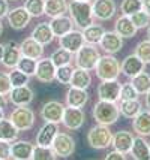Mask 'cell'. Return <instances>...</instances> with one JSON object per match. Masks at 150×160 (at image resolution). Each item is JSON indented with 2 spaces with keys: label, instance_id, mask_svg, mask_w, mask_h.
Returning a JSON list of instances; mask_svg holds the SVG:
<instances>
[{
  "label": "cell",
  "instance_id": "34",
  "mask_svg": "<svg viewBox=\"0 0 150 160\" xmlns=\"http://www.w3.org/2000/svg\"><path fill=\"white\" fill-rule=\"evenodd\" d=\"M131 79H132L131 84H132L134 88L138 91V94H146V93L150 90V75L146 70L140 72L138 75H135V77L131 78Z\"/></svg>",
  "mask_w": 150,
  "mask_h": 160
},
{
  "label": "cell",
  "instance_id": "46",
  "mask_svg": "<svg viewBox=\"0 0 150 160\" xmlns=\"http://www.w3.org/2000/svg\"><path fill=\"white\" fill-rule=\"evenodd\" d=\"M11 159V142L0 139V160Z\"/></svg>",
  "mask_w": 150,
  "mask_h": 160
},
{
  "label": "cell",
  "instance_id": "37",
  "mask_svg": "<svg viewBox=\"0 0 150 160\" xmlns=\"http://www.w3.org/2000/svg\"><path fill=\"white\" fill-rule=\"evenodd\" d=\"M143 9V0H122L120 12L122 15H128L131 17L138 11Z\"/></svg>",
  "mask_w": 150,
  "mask_h": 160
},
{
  "label": "cell",
  "instance_id": "26",
  "mask_svg": "<svg viewBox=\"0 0 150 160\" xmlns=\"http://www.w3.org/2000/svg\"><path fill=\"white\" fill-rule=\"evenodd\" d=\"M89 102V93L86 88H78V87H71L66 91V105L68 106H75V108H83Z\"/></svg>",
  "mask_w": 150,
  "mask_h": 160
},
{
  "label": "cell",
  "instance_id": "22",
  "mask_svg": "<svg viewBox=\"0 0 150 160\" xmlns=\"http://www.w3.org/2000/svg\"><path fill=\"white\" fill-rule=\"evenodd\" d=\"M132 144H134V136L128 130H119L116 135H113L111 145H113L114 150L120 151V153H123V154L131 153Z\"/></svg>",
  "mask_w": 150,
  "mask_h": 160
},
{
  "label": "cell",
  "instance_id": "44",
  "mask_svg": "<svg viewBox=\"0 0 150 160\" xmlns=\"http://www.w3.org/2000/svg\"><path fill=\"white\" fill-rule=\"evenodd\" d=\"M138 91L134 88V85L131 82L122 84L120 90V100H132V99H138Z\"/></svg>",
  "mask_w": 150,
  "mask_h": 160
},
{
  "label": "cell",
  "instance_id": "3",
  "mask_svg": "<svg viewBox=\"0 0 150 160\" xmlns=\"http://www.w3.org/2000/svg\"><path fill=\"white\" fill-rule=\"evenodd\" d=\"M96 77L101 81H108V79H117L120 75V62L114 57V54H107L101 56L99 62L96 64Z\"/></svg>",
  "mask_w": 150,
  "mask_h": 160
},
{
  "label": "cell",
  "instance_id": "47",
  "mask_svg": "<svg viewBox=\"0 0 150 160\" xmlns=\"http://www.w3.org/2000/svg\"><path fill=\"white\" fill-rule=\"evenodd\" d=\"M9 12V0H0V20L8 17Z\"/></svg>",
  "mask_w": 150,
  "mask_h": 160
},
{
  "label": "cell",
  "instance_id": "7",
  "mask_svg": "<svg viewBox=\"0 0 150 160\" xmlns=\"http://www.w3.org/2000/svg\"><path fill=\"white\" fill-rule=\"evenodd\" d=\"M51 148H53V151L56 153L57 157L66 159V157H71L74 151H75V141H74L71 135L59 132L56 135L54 141H53V144H51Z\"/></svg>",
  "mask_w": 150,
  "mask_h": 160
},
{
  "label": "cell",
  "instance_id": "4",
  "mask_svg": "<svg viewBox=\"0 0 150 160\" xmlns=\"http://www.w3.org/2000/svg\"><path fill=\"white\" fill-rule=\"evenodd\" d=\"M99 58H101V54L98 51V48H96V45L84 43L75 52V66L90 72V70H95Z\"/></svg>",
  "mask_w": 150,
  "mask_h": 160
},
{
  "label": "cell",
  "instance_id": "43",
  "mask_svg": "<svg viewBox=\"0 0 150 160\" xmlns=\"http://www.w3.org/2000/svg\"><path fill=\"white\" fill-rule=\"evenodd\" d=\"M131 21L134 22V26H135L138 30H140V28H146L150 24V15L147 14L144 9H141V11H138V12L131 15Z\"/></svg>",
  "mask_w": 150,
  "mask_h": 160
},
{
  "label": "cell",
  "instance_id": "12",
  "mask_svg": "<svg viewBox=\"0 0 150 160\" xmlns=\"http://www.w3.org/2000/svg\"><path fill=\"white\" fill-rule=\"evenodd\" d=\"M116 2L114 0H93L92 11L93 17L99 21H108L116 15Z\"/></svg>",
  "mask_w": 150,
  "mask_h": 160
},
{
  "label": "cell",
  "instance_id": "20",
  "mask_svg": "<svg viewBox=\"0 0 150 160\" xmlns=\"http://www.w3.org/2000/svg\"><path fill=\"white\" fill-rule=\"evenodd\" d=\"M99 45L107 54H116L123 48V38L119 36L116 32H105Z\"/></svg>",
  "mask_w": 150,
  "mask_h": 160
},
{
  "label": "cell",
  "instance_id": "19",
  "mask_svg": "<svg viewBox=\"0 0 150 160\" xmlns=\"http://www.w3.org/2000/svg\"><path fill=\"white\" fill-rule=\"evenodd\" d=\"M59 133V126L57 123H50L45 121V124L39 129L38 136H36V145L39 147H51L53 141Z\"/></svg>",
  "mask_w": 150,
  "mask_h": 160
},
{
  "label": "cell",
  "instance_id": "28",
  "mask_svg": "<svg viewBox=\"0 0 150 160\" xmlns=\"http://www.w3.org/2000/svg\"><path fill=\"white\" fill-rule=\"evenodd\" d=\"M131 154H132V159H135V160H149L150 159V145L147 144V141L144 139V136L134 138Z\"/></svg>",
  "mask_w": 150,
  "mask_h": 160
},
{
  "label": "cell",
  "instance_id": "45",
  "mask_svg": "<svg viewBox=\"0 0 150 160\" xmlns=\"http://www.w3.org/2000/svg\"><path fill=\"white\" fill-rule=\"evenodd\" d=\"M11 90H12V84H11V79H9V73L0 70V93L8 96Z\"/></svg>",
  "mask_w": 150,
  "mask_h": 160
},
{
  "label": "cell",
  "instance_id": "32",
  "mask_svg": "<svg viewBox=\"0 0 150 160\" xmlns=\"http://www.w3.org/2000/svg\"><path fill=\"white\" fill-rule=\"evenodd\" d=\"M120 115L126 117V118H134L138 112L143 109V105L138 99H132V100H122L120 102Z\"/></svg>",
  "mask_w": 150,
  "mask_h": 160
},
{
  "label": "cell",
  "instance_id": "13",
  "mask_svg": "<svg viewBox=\"0 0 150 160\" xmlns=\"http://www.w3.org/2000/svg\"><path fill=\"white\" fill-rule=\"evenodd\" d=\"M8 96L11 103H14L15 106H29L33 102L35 93L29 85H21V87H12Z\"/></svg>",
  "mask_w": 150,
  "mask_h": 160
},
{
  "label": "cell",
  "instance_id": "36",
  "mask_svg": "<svg viewBox=\"0 0 150 160\" xmlns=\"http://www.w3.org/2000/svg\"><path fill=\"white\" fill-rule=\"evenodd\" d=\"M24 8L32 15V18H39L45 12V0H26Z\"/></svg>",
  "mask_w": 150,
  "mask_h": 160
},
{
  "label": "cell",
  "instance_id": "40",
  "mask_svg": "<svg viewBox=\"0 0 150 160\" xmlns=\"http://www.w3.org/2000/svg\"><path fill=\"white\" fill-rule=\"evenodd\" d=\"M72 72H74V68L71 64L59 66V68H56V79L60 84H69L72 78Z\"/></svg>",
  "mask_w": 150,
  "mask_h": 160
},
{
  "label": "cell",
  "instance_id": "2",
  "mask_svg": "<svg viewBox=\"0 0 150 160\" xmlns=\"http://www.w3.org/2000/svg\"><path fill=\"white\" fill-rule=\"evenodd\" d=\"M92 115L96 123L105 124V126H111L119 120V117H120V109H119V106L116 105V102H108V100L99 99V100L95 103V106H93Z\"/></svg>",
  "mask_w": 150,
  "mask_h": 160
},
{
  "label": "cell",
  "instance_id": "9",
  "mask_svg": "<svg viewBox=\"0 0 150 160\" xmlns=\"http://www.w3.org/2000/svg\"><path fill=\"white\" fill-rule=\"evenodd\" d=\"M6 18H8V24L11 26V28L20 32V30H24V28L29 26L30 20H32V15L27 12V9L24 6H17L14 9H9Z\"/></svg>",
  "mask_w": 150,
  "mask_h": 160
},
{
  "label": "cell",
  "instance_id": "10",
  "mask_svg": "<svg viewBox=\"0 0 150 160\" xmlns=\"http://www.w3.org/2000/svg\"><path fill=\"white\" fill-rule=\"evenodd\" d=\"M86 121V114L81 108H75V106H68L65 108V114L63 118H62V123L66 129L69 130H78L83 127Z\"/></svg>",
  "mask_w": 150,
  "mask_h": 160
},
{
  "label": "cell",
  "instance_id": "15",
  "mask_svg": "<svg viewBox=\"0 0 150 160\" xmlns=\"http://www.w3.org/2000/svg\"><path fill=\"white\" fill-rule=\"evenodd\" d=\"M146 69V63L135 54H129L123 58V62L120 64L122 73L126 78H134L135 75H138L140 72H143Z\"/></svg>",
  "mask_w": 150,
  "mask_h": 160
},
{
  "label": "cell",
  "instance_id": "57",
  "mask_svg": "<svg viewBox=\"0 0 150 160\" xmlns=\"http://www.w3.org/2000/svg\"><path fill=\"white\" fill-rule=\"evenodd\" d=\"M9 2H18V0H9Z\"/></svg>",
  "mask_w": 150,
  "mask_h": 160
},
{
  "label": "cell",
  "instance_id": "53",
  "mask_svg": "<svg viewBox=\"0 0 150 160\" xmlns=\"http://www.w3.org/2000/svg\"><path fill=\"white\" fill-rule=\"evenodd\" d=\"M5 117V112H3V108H0V120Z\"/></svg>",
  "mask_w": 150,
  "mask_h": 160
},
{
  "label": "cell",
  "instance_id": "35",
  "mask_svg": "<svg viewBox=\"0 0 150 160\" xmlns=\"http://www.w3.org/2000/svg\"><path fill=\"white\" fill-rule=\"evenodd\" d=\"M72 57H74V54H72L71 51H68V49L65 48H60L56 49L53 54H51V62L54 63V66L56 68H59V66H63V64H71L72 62Z\"/></svg>",
  "mask_w": 150,
  "mask_h": 160
},
{
  "label": "cell",
  "instance_id": "25",
  "mask_svg": "<svg viewBox=\"0 0 150 160\" xmlns=\"http://www.w3.org/2000/svg\"><path fill=\"white\" fill-rule=\"evenodd\" d=\"M50 26H51V30H53V33L54 36H60L66 35L68 32H71L74 30V21H72L71 17H66V15H59V17H54V18H51L50 21Z\"/></svg>",
  "mask_w": 150,
  "mask_h": 160
},
{
  "label": "cell",
  "instance_id": "24",
  "mask_svg": "<svg viewBox=\"0 0 150 160\" xmlns=\"http://www.w3.org/2000/svg\"><path fill=\"white\" fill-rule=\"evenodd\" d=\"M20 49H21L23 56L35 58V60L42 58V56H44V45L39 43L36 39H33L32 36L27 38V39H24V41L20 43Z\"/></svg>",
  "mask_w": 150,
  "mask_h": 160
},
{
  "label": "cell",
  "instance_id": "27",
  "mask_svg": "<svg viewBox=\"0 0 150 160\" xmlns=\"http://www.w3.org/2000/svg\"><path fill=\"white\" fill-rule=\"evenodd\" d=\"M30 36H32L33 39H36L39 43H42L44 47L51 43V42L54 41V38H56L54 33H53V30H51L50 22H39V24L32 30V35Z\"/></svg>",
  "mask_w": 150,
  "mask_h": 160
},
{
  "label": "cell",
  "instance_id": "30",
  "mask_svg": "<svg viewBox=\"0 0 150 160\" xmlns=\"http://www.w3.org/2000/svg\"><path fill=\"white\" fill-rule=\"evenodd\" d=\"M68 12V2L66 0H45V12L44 15L54 18L59 15H65Z\"/></svg>",
  "mask_w": 150,
  "mask_h": 160
},
{
  "label": "cell",
  "instance_id": "50",
  "mask_svg": "<svg viewBox=\"0 0 150 160\" xmlns=\"http://www.w3.org/2000/svg\"><path fill=\"white\" fill-rule=\"evenodd\" d=\"M6 103H8V100H6V98H5V94L0 93V108H5Z\"/></svg>",
  "mask_w": 150,
  "mask_h": 160
},
{
  "label": "cell",
  "instance_id": "56",
  "mask_svg": "<svg viewBox=\"0 0 150 160\" xmlns=\"http://www.w3.org/2000/svg\"><path fill=\"white\" fill-rule=\"evenodd\" d=\"M80 2H92V0H80Z\"/></svg>",
  "mask_w": 150,
  "mask_h": 160
},
{
  "label": "cell",
  "instance_id": "31",
  "mask_svg": "<svg viewBox=\"0 0 150 160\" xmlns=\"http://www.w3.org/2000/svg\"><path fill=\"white\" fill-rule=\"evenodd\" d=\"M105 33V28L98 24H90L89 27L83 30V36H84V42L90 43V45H99L102 36Z\"/></svg>",
  "mask_w": 150,
  "mask_h": 160
},
{
  "label": "cell",
  "instance_id": "39",
  "mask_svg": "<svg viewBox=\"0 0 150 160\" xmlns=\"http://www.w3.org/2000/svg\"><path fill=\"white\" fill-rule=\"evenodd\" d=\"M9 79H11V84L12 87H21V85H27L29 84L30 77L26 75L23 70H20L18 68H12L11 72H9Z\"/></svg>",
  "mask_w": 150,
  "mask_h": 160
},
{
  "label": "cell",
  "instance_id": "48",
  "mask_svg": "<svg viewBox=\"0 0 150 160\" xmlns=\"http://www.w3.org/2000/svg\"><path fill=\"white\" fill-rule=\"evenodd\" d=\"M123 159H125V154L117 151V150H113V151H110L105 156V160H123Z\"/></svg>",
  "mask_w": 150,
  "mask_h": 160
},
{
  "label": "cell",
  "instance_id": "33",
  "mask_svg": "<svg viewBox=\"0 0 150 160\" xmlns=\"http://www.w3.org/2000/svg\"><path fill=\"white\" fill-rule=\"evenodd\" d=\"M18 138V129L14 126L11 120H6L5 117L0 120V139L12 142Z\"/></svg>",
  "mask_w": 150,
  "mask_h": 160
},
{
  "label": "cell",
  "instance_id": "17",
  "mask_svg": "<svg viewBox=\"0 0 150 160\" xmlns=\"http://www.w3.org/2000/svg\"><path fill=\"white\" fill-rule=\"evenodd\" d=\"M36 79L39 82H51L56 79V66L51 58H39L36 66Z\"/></svg>",
  "mask_w": 150,
  "mask_h": 160
},
{
  "label": "cell",
  "instance_id": "11",
  "mask_svg": "<svg viewBox=\"0 0 150 160\" xmlns=\"http://www.w3.org/2000/svg\"><path fill=\"white\" fill-rule=\"evenodd\" d=\"M65 114V105L59 100H48L41 108V118L50 123H60Z\"/></svg>",
  "mask_w": 150,
  "mask_h": 160
},
{
  "label": "cell",
  "instance_id": "54",
  "mask_svg": "<svg viewBox=\"0 0 150 160\" xmlns=\"http://www.w3.org/2000/svg\"><path fill=\"white\" fill-rule=\"evenodd\" d=\"M3 33V24H2V20H0V35Z\"/></svg>",
  "mask_w": 150,
  "mask_h": 160
},
{
  "label": "cell",
  "instance_id": "16",
  "mask_svg": "<svg viewBox=\"0 0 150 160\" xmlns=\"http://www.w3.org/2000/svg\"><path fill=\"white\" fill-rule=\"evenodd\" d=\"M35 145L29 141H12L11 142V159L15 160H30L33 159Z\"/></svg>",
  "mask_w": 150,
  "mask_h": 160
},
{
  "label": "cell",
  "instance_id": "23",
  "mask_svg": "<svg viewBox=\"0 0 150 160\" xmlns=\"http://www.w3.org/2000/svg\"><path fill=\"white\" fill-rule=\"evenodd\" d=\"M114 32L117 33L119 36H122L123 39H131L137 35L138 28L134 26V22L131 21V17L128 15H122L116 20V24H114Z\"/></svg>",
  "mask_w": 150,
  "mask_h": 160
},
{
  "label": "cell",
  "instance_id": "42",
  "mask_svg": "<svg viewBox=\"0 0 150 160\" xmlns=\"http://www.w3.org/2000/svg\"><path fill=\"white\" fill-rule=\"evenodd\" d=\"M33 159L35 160H54L57 159L56 153L53 151L51 147H35V151H33Z\"/></svg>",
  "mask_w": 150,
  "mask_h": 160
},
{
  "label": "cell",
  "instance_id": "29",
  "mask_svg": "<svg viewBox=\"0 0 150 160\" xmlns=\"http://www.w3.org/2000/svg\"><path fill=\"white\" fill-rule=\"evenodd\" d=\"M90 84H92V77H90L89 70L81 69V68L74 69L71 82H69L71 87H78V88H86L87 90V88L90 87Z\"/></svg>",
  "mask_w": 150,
  "mask_h": 160
},
{
  "label": "cell",
  "instance_id": "38",
  "mask_svg": "<svg viewBox=\"0 0 150 160\" xmlns=\"http://www.w3.org/2000/svg\"><path fill=\"white\" fill-rule=\"evenodd\" d=\"M36 66H38V60L35 58H30V57H26V56H21L20 62L17 64V68L20 70H23L26 75L29 77H33L36 73Z\"/></svg>",
  "mask_w": 150,
  "mask_h": 160
},
{
  "label": "cell",
  "instance_id": "21",
  "mask_svg": "<svg viewBox=\"0 0 150 160\" xmlns=\"http://www.w3.org/2000/svg\"><path fill=\"white\" fill-rule=\"evenodd\" d=\"M132 129L138 136H150V109H141L132 118Z\"/></svg>",
  "mask_w": 150,
  "mask_h": 160
},
{
  "label": "cell",
  "instance_id": "6",
  "mask_svg": "<svg viewBox=\"0 0 150 160\" xmlns=\"http://www.w3.org/2000/svg\"><path fill=\"white\" fill-rule=\"evenodd\" d=\"M9 120L14 123V126L18 129V132H27L35 124V114L27 106H17L11 112Z\"/></svg>",
  "mask_w": 150,
  "mask_h": 160
},
{
  "label": "cell",
  "instance_id": "49",
  "mask_svg": "<svg viewBox=\"0 0 150 160\" xmlns=\"http://www.w3.org/2000/svg\"><path fill=\"white\" fill-rule=\"evenodd\" d=\"M143 9L150 15V0H143Z\"/></svg>",
  "mask_w": 150,
  "mask_h": 160
},
{
  "label": "cell",
  "instance_id": "51",
  "mask_svg": "<svg viewBox=\"0 0 150 160\" xmlns=\"http://www.w3.org/2000/svg\"><path fill=\"white\" fill-rule=\"evenodd\" d=\"M144 96H146V108H147V109H150V90L147 91Z\"/></svg>",
  "mask_w": 150,
  "mask_h": 160
},
{
  "label": "cell",
  "instance_id": "52",
  "mask_svg": "<svg viewBox=\"0 0 150 160\" xmlns=\"http://www.w3.org/2000/svg\"><path fill=\"white\" fill-rule=\"evenodd\" d=\"M3 52H5V43H0V63L3 60Z\"/></svg>",
  "mask_w": 150,
  "mask_h": 160
},
{
  "label": "cell",
  "instance_id": "1",
  "mask_svg": "<svg viewBox=\"0 0 150 160\" xmlns=\"http://www.w3.org/2000/svg\"><path fill=\"white\" fill-rule=\"evenodd\" d=\"M68 12L71 15L74 24L80 28L84 30L93 24V11H92V3L90 2H80V0H71L68 3Z\"/></svg>",
  "mask_w": 150,
  "mask_h": 160
},
{
  "label": "cell",
  "instance_id": "5",
  "mask_svg": "<svg viewBox=\"0 0 150 160\" xmlns=\"http://www.w3.org/2000/svg\"><path fill=\"white\" fill-rule=\"evenodd\" d=\"M111 139H113V133L110 130V126L99 124V123L93 126L87 133V142L95 150L108 148L111 145Z\"/></svg>",
  "mask_w": 150,
  "mask_h": 160
},
{
  "label": "cell",
  "instance_id": "14",
  "mask_svg": "<svg viewBox=\"0 0 150 160\" xmlns=\"http://www.w3.org/2000/svg\"><path fill=\"white\" fill-rule=\"evenodd\" d=\"M84 43H86L84 42V36H83V32H80V30H71L66 35L59 38V45L62 48L71 51L72 54H75Z\"/></svg>",
  "mask_w": 150,
  "mask_h": 160
},
{
  "label": "cell",
  "instance_id": "55",
  "mask_svg": "<svg viewBox=\"0 0 150 160\" xmlns=\"http://www.w3.org/2000/svg\"><path fill=\"white\" fill-rule=\"evenodd\" d=\"M147 36H149V39H150V24L147 26Z\"/></svg>",
  "mask_w": 150,
  "mask_h": 160
},
{
  "label": "cell",
  "instance_id": "8",
  "mask_svg": "<svg viewBox=\"0 0 150 160\" xmlns=\"http://www.w3.org/2000/svg\"><path fill=\"white\" fill-rule=\"evenodd\" d=\"M120 90L122 82L119 79H108L102 81L98 85V98L108 102H117L120 100Z\"/></svg>",
  "mask_w": 150,
  "mask_h": 160
},
{
  "label": "cell",
  "instance_id": "18",
  "mask_svg": "<svg viewBox=\"0 0 150 160\" xmlns=\"http://www.w3.org/2000/svg\"><path fill=\"white\" fill-rule=\"evenodd\" d=\"M21 49H20V45L15 41H8L5 43V52H3V60H2V64L8 68V69H12V68H17V64L21 58Z\"/></svg>",
  "mask_w": 150,
  "mask_h": 160
},
{
  "label": "cell",
  "instance_id": "41",
  "mask_svg": "<svg viewBox=\"0 0 150 160\" xmlns=\"http://www.w3.org/2000/svg\"><path fill=\"white\" fill-rule=\"evenodd\" d=\"M135 56H138L146 64H150V39L141 41L135 47Z\"/></svg>",
  "mask_w": 150,
  "mask_h": 160
}]
</instances>
